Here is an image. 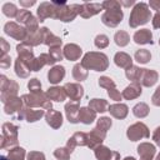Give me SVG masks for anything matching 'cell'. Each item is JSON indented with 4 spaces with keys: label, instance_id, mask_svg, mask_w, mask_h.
I'll return each mask as SVG.
<instances>
[{
    "label": "cell",
    "instance_id": "cell-25",
    "mask_svg": "<svg viewBox=\"0 0 160 160\" xmlns=\"http://www.w3.org/2000/svg\"><path fill=\"white\" fill-rule=\"evenodd\" d=\"M108 111L110 112L111 116H114L115 119H119V120H122L128 116L129 114V108L126 104H122V102H116V104H111L109 105V109Z\"/></svg>",
    "mask_w": 160,
    "mask_h": 160
},
{
    "label": "cell",
    "instance_id": "cell-52",
    "mask_svg": "<svg viewBox=\"0 0 160 160\" xmlns=\"http://www.w3.org/2000/svg\"><path fill=\"white\" fill-rule=\"evenodd\" d=\"M0 50H1V55H6L8 51L10 50V45L6 42L4 38H0Z\"/></svg>",
    "mask_w": 160,
    "mask_h": 160
},
{
    "label": "cell",
    "instance_id": "cell-10",
    "mask_svg": "<svg viewBox=\"0 0 160 160\" xmlns=\"http://www.w3.org/2000/svg\"><path fill=\"white\" fill-rule=\"evenodd\" d=\"M99 86L100 88H104L108 90V95L110 96L111 100H115V101H120L121 100V92L116 89V85L114 82V80L110 78V76H100L99 78Z\"/></svg>",
    "mask_w": 160,
    "mask_h": 160
},
{
    "label": "cell",
    "instance_id": "cell-34",
    "mask_svg": "<svg viewBox=\"0 0 160 160\" xmlns=\"http://www.w3.org/2000/svg\"><path fill=\"white\" fill-rule=\"evenodd\" d=\"M89 108H91L96 112H105L109 109V102L105 99H91L89 100Z\"/></svg>",
    "mask_w": 160,
    "mask_h": 160
},
{
    "label": "cell",
    "instance_id": "cell-7",
    "mask_svg": "<svg viewBox=\"0 0 160 160\" xmlns=\"http://www.w3.org/2000/svg\"><path fill=\"white\" fill-rule=\"evenodd\" d=\"M0 100L4 104L9 98L11 96H18L19 92V84L15 80L8 79L5 75L0 76Z\"/></svg>",
    "mask_w": 160,
    "mask_h": 160
},
{
    "label": "cell",
    "instance_id": "cell-4",
    "mask_svg": "<svg viewBox=\"0 0 160 160\" xmlns=\"http://www.w3.org/2000/svg\"><path fill=\"white\" fill-rule=\"evenodd\" d=\"M56 8L55 19L62 22H70L79 15V4H68L65 0L51 1Z\"/></svg>",
    "mask_w": 160,
    "mask_h": 160
},
{
    "label": "cell",
    "instance_id": "cell-15",
    "mask_svg": "<svg viewBox=\"0 0 160 160\" xmlns=\"http://www.w3.org/2000/svg\"><path fill=\"white\" fill-rule=\"evenodd\" d=\"M78 146H88V132L76 131L74 132L66 141V148L72 152Z\"/></svg>",
    "mask_w": 160,
    "mask_h": 160
},
{
    "label": "cell",
    "instance_id": "cell-11",
    "mask_svg": "<svg viewBox=\"0 0 160 160\" xmlns=\"http://www.w3.org/2000/svg\"><path fill=\"white\" fill-rule=\"evenodd\" d=\"M55 14H56V8L52 2L49 1H44L40 2V5L38 6L36 10V15H38V20L40 22L45 21L46 19H55Z\"/></svg>",
    "mask_w": 160,
    "mask_h": 160
},
{
    "label": "cell",
    "instance_id": "cell-29",
    "mask_svg": "<svg viewBox=\"0 0 160 160\" xmlns=\"http://www.w3.org/2000/svg\"><path fill=\"white\" fill-rule=\"evenodd\" d=\"M142 92V89H141V85L139 82H131L130 85H128L122 92H121V96L125 99V100H134L136 98H139Z\"/></svg>",
    "mask_w": 160,
    "mask_h": 160
},
{
    "label": "cell",
    "instance_id": "cell-30",
    "mask_svg": "<svg viewBox=\"0 0 160 160\" xmlns=\"http://www.w3.org/2000/svg\"><path fill=\"white\" fill-rule=\"evenodd\" d=\"M46 95L50 100L52 101H56V102H62L68 95H66V91L64 89V86H51L46 90Z\"/></svg>",
    "mask_w": 160,
    "mask_h": 160
},
{
    "label": "cell",
    "instance_id": "cell-21",
    "mask_svg": "<svg viewBox=\"0 0 160 160\" xmlns=\"http://www.w3.org/2000/svg\"><path fill=\"white\" fill-rule=\"evenodd\" d=\"M138 154L140 156V160H154L156 148L151 142H140L138 145Z\"/></svg>",
    "mask_w": 160,
    "mask_h": 160
},
{
    "label": "cell",
    "instance_id": "cell-41",
    "mask_svg": "<svg viewBox=\"0 0 160 160\" xmlns=\"http://www.w3.org/2000/svg\"><path fill=\"white\" fill-rule=\"evenodd\" d=\"M25 156H26V151L24 148L20 146L11 148L8 152V158L10 160H25Z\"/></svg>",
    "mask_w": 160,
    "mask_h": 160
},
{
    "label": "cell",
    "instance_id": "cell-17",
    "mask_svg": "<svg viewBox=\"0 0 160 160\" xmlns=\"http://www.w3.org/2000/svg\"><path fill=\"white\" fill-rule=\"evenodd\" d=\"M64 89L70 101H80L84 96V88L80 85V82H66Z\"/></svg>",
    "mask_w": 160,
    "mask_h": 160
},
{
    "label": "cell",
    "instance_id": "cell-8",
    "mask_svg": "<svg viewBox=\"0 0 160 160\" xmlns=\"http://www.w3.org/2000/svg\"><path fill=\"white\" fill-rule=\"evenodd\" d=\"M126 136L131 141H138V140H141V139H148L150 136V131H149V128L144 122L138 121V122L131 124L128 128Z\"/></svg>",
    "mask_w": 160,
    "mask_h": 160
},
{
    "label": "cell",
    "instance_id": "cell-51",
    "mask_svg": "<svg viewBox=\"0 0 160 160\" xmlns=\"http://www.w3.org/2000/svg\"><path fill=\"white\" fill-rule=\"evenodd\" d=\"M151 104L154 106H160V85L156 88V90L151 96Z\"/></svg>",
    "mask_w": 160,
    "mask_h": 160
},
{
    "label": "cell",
    "instance_id": "cell-2",
    "mask_svg": "<svg viewBox=\"0 0 160 160\" xmlns=\"http://www.w3.org/2000/svg\"><path fill=\"white\" fill-rule=\"evenodd\" d=\"M80 64L86 70L105 71L109 68V58L100 51H89L82 56Z\"/></svg>",
    "mask_w": 160,
    "mask_h": 160
},
{
    "label": "cell",
    "instance_id": "cell-35",
    "mask_svg": "<svg viewBox=\"0 0 160 160\" xmlns=\"http://www.w3.org/2000/svg\"><path fill=\"white\" fill-rule=\"evenodd\" d=\"M141 74H142V69L136 66V65H132V66H130L129 69L125 70V76L131 82H139L140 78H141Z\"/></svg>",
    "mask_w": 160,
    "mask_h": 160
},
{
    "label": "cell",
    "instance_id": "cell-28",
    "mask_svg": "<svg viewBox=\"0 0 160 160\" xmlns=\"http://www.w3.org/2000/svg\"><path fill=\"white\" fill-rule=\"evenodd\" d=\"M132 40L136 44H139V45H146V44L152 45L154 44V41H152V32L149 29H140V30L135 31V34L132 36Z\"/></svg>",
    "mask_w": 160,
    "mask_h": 160
},
{
    "label": "cell",
    "instance_id": "cell-46",
    "mask_svg": "<svg viewBox=\"0 0 160 160\" xmlns=\"http://www.w3.org/2000/svg\"><path fill=\"white\" fill-rule=\"evenodd\" d=\"M94 44L98 49H105L109 45V38L105 34H99V35L95 36Z\"/></svg>",
    "mask_w": 160,
    "mask_h": 160
},
{
    "label": "cell",
    "instance_id": "cell-5",
    "mask_svg": "<svg viewBox=\"0 0 160 160\" xmlns=\"http://www.w3.org/2000/svg\"><path fill=\"white\" fill-rule=\"evenodd\" d=\"M2 132H1V144H0V149L5 150V149H11L18 146V132H19V128L12 124V122H4L2 128H1Z\"/></svg>",
    "mask_w": 160,
    "mask_h": 160
},
{
    "label": "cell",
    "instance_id": "cell-50",
    "mask_svg": "<svg viewBox=\"0 0 160 160\" xmlns=\"http://www.w3.org/2000/svg\"><path fill=\"white\" fill-rule=\"evenodd\" d=\"M10 64H11V58L10 55H1L0 56V68L1 69H8L10 68Z\"/></svg>",
    "mask_w": 160,
    "mask_h": 160
},
{
    "label": "cell",
    "instance_id": "cell-54",
    "mask_svg": "<svg viewBox=\"0 0 160 160\" xmlns=\"http://www.w3.org/2000/svg\"><path fill=\"white\" fill-rule=\"evenodd\" d=\"M152 28L154 29H160V11L156 12L154 16H152Z\"/></svg>",
    "mask_w": 160,
    "mask_h": 160
},
{
    "label": "cell",
    "instance_id": "cell-59",
    "mask_svg": "<svg viewBox=\"0 0 160 160\" xmlns=\"http://www.w3.org/2000/svg\"><path fill=\"white\" fill-rule=\"evenodd\" d=\"M122 160H136L135 158H132V156H126V158H124Z\"/></svg>",
    "mask_w": 160,
    "mask_h": 160
},
{
    "label": "cell",
    "instance_id": "cell-24",
    "mask_svg": "<svg viewBox=\"0 0 160 160\" xmlns=\"http://www.w3.org/2000/svg\"><path fill=\"white\" fill-rule=\"evenodd\" d=\"M45 120L46 124L52 129H60L62 125V114L58 110H48L45 112Z\"/></svg>",
    "mask_w": 160,
    "mask_h": 160
},
{
    "label": "cell",
    "instance_id": "cell-19",
    "mask_svg": "<svg viewBox=\"0 0 160 160\" xmlns=\"http://www.w3.org/2000/svg\"><path fill=\"white\" fill-rule=\"evenodd\" d=\"M24 101L19 96H11L4 102V111L8 115H12L15 112H19L24 108Z\"/></svg>",
    "mask_w": 160,
    "mask_h": 160
},
{
    "label": "cell",
    "instance_id": "cell-58",
    "mask_svg": "<svg viewBox=\"0 0 160 160\" xmlns=\"http://www.w3.org/2000/svg\"><path fill=\"white\" fill-rule=\"evenodd\" d=\"M110 160H120V154L118 151H112V156Z\"/></svg>",
    "mask_w": 160,
    "mask_h": 160
},
{
    "label": "cell",
    "instance_id": "cell-26",
    "mask_svg": "<svg viewBox=\"0 0 160 160\" xmlns=\"http://www.w3.org/2000/svg\"><path fill=\"white\" fill-rule=\"evenodd\" d=\"M42 31V44H45L49 48H54V46H61L62 45V40L56 36L55 34H52L48 28H41Z\"/></svg>",
    "mask_w": 160,
    "mask_h": 160
},
{
    "label": "cell",
    "instance_id": "cell-36",
    "mask_svg": "<svg viewBox=\"0 0 160 160\" xmlns=\"http://www.w3.org/2000/svg\"><path fill=\"white\" fill-rule=\"evenodd\" d=\"M94 154H95V158L98 160H110L111 156H112V151L105 145L96 146L94 149Z\"/></svg>",
    "mask_w": 160,
    "mask_h": 160
},
{
    "label": "cell",
    "instance_id": "cell-33",
    "mask_svg": "<svg viewBox=\"0 0 160 160\" xmlns=\"http://www.w3.org/2000/svg\"><path fill=\"white\" fill-rule=\"evenodd\" d=\"M14 66H15V74H16L20 79H26V78H29L31 70H30L29 66H28L24 61H21L19 58H16Z\"/></svg>",
    "mask_w": 160,
    "mask_h": 160
},
{
    "label": "cell",
    "instance_id": "cell-13",
    "mask_svg": "<svg viewBox=\"0 0 160 160\" xmlns=\"http://www.w3.org/2000/svg\"><path fill=\"white\" fill-rule=\"evenodd\" d=\"M42 116H45V111L44 110H34L32 108L24 106L19 111L16 119L18 120H26L28 122H35V121L40 120Z\"/></svg>",
    "mask_w": 160,
    "mask_h": 160
},
{
    "label": "cell",
    "instance_id": "cell-27",
    "mask_svg": "<svg viewBox=\"0 0 160 160\" xmlns=\"http://www.w3.org/2000/svg\"><path fill=\"white\" fill-rule=\"evenodd\" d=\"M65 78V68L62 65H54L48 71V80L50 84H59Z\"/></svg>",
    "mask_w": 160,
    "mask_h": 160
},
{
    "label": "cell",
    "instance_id": "cell-61",
    "mask_svg": "<svg viewBox=\"0 0 160 160\" xmlns=\"http://www.w3.org/2000/svg\"><path fill=\"white\" fill-rule=\"evenodd\" d=\"M155 160H160V152L158 154V156H156V159H155Z\"/></svg>",
    "mask_w": 160,
    "mask_h": 160
},
{
    "label": "cell",
    "instance_id": "cell-39",
    "mask_svg": "<svg viewBox=\"0 0 160 160\" xmlns=\"http://www.w3.org/2000/svg\"><path fill=\"white\" fill-rule=\"evenodd\" d=\"M149 111H150L149 105L145 104V102H138V104L132 108V114H134V116H136V118H139V119L146 118V116L149 115Z\"/></svg>",
    "mask_w": 160,
    "mask_h": 160
},
{
    "label": "cell",
    "instance_id": "cell-48",
    "mask_svg": "<svg viewBox=\"0 0 160 160\" xmlns=\"http://www.w3.org/2000/svg\"><path fill=\"white\" fill-rule=\"evenodd\" d=\"M49 54H50L56 61H60V60H62V58H64V52H62V50H61V46L49 48Z\"/></svg>",
    "mask_w": 160,
    "mask_h": 160
},
{
    "label": "cell",
    "instance_id": "cell-18",
    "mask_svg": "<svg viewBox=\"0 0 160 160\" xmlns=\"http://www.w3.org/2000/svg\"><path fill=\"white\" fill-rule=\"evenodd\" d=\"M55 62H56V60H55L49 52H42V54H40L39 56H36L35 60L31 62L30 70H31V71H39V70H41L45 65H52V66H54Z\"/></svg>",
    "mask_w": 160,
    "mask_h": 160
},
{
    "label": "cell",
    "instance_id": "cell-45",
    "mask_svg": "<svg viewBox=\"0 0 160 160\" xmlns=\"http://www.w3.org/2000/svg\"><path fill=\"white\" fill-rule=\"evenodd\" d=\"M111 125H112V120H111L110 118H108V116H101V118L96 121V128H99L100 130H104V131H106V132H108V130L111 128Z\"/></svg>",
    "mask_w": 160,
    "mask_h": 160
},
{
    "label": "cell",
    "instance_id": "cell-55",
    "mask_svg": "<svg viewBox=\"0 0 160 160\" xmlns=\"http://www.w3.org/2000/svg\"><path fill=\"white\" fill-rule=\"evenodd\" d=\"M149 6H150L152 10H156V11L159 12V10H160V0H150Z\"/></svg>",
    "mask_w": 160,
    "mask_h": 160
},
{
    "label": "cell",
    "instance_id": "cell-57",
    "mask_svg": "<svg viewBox=\"0 0 160 160\" xmlns=\"http://www.w3.org/2000/svg\"><path fill=\"white\" fill-rule=\"evenodd\" d=\"M121 5L124 6H131V5H135V1L134 0H130V1H120Z\"/></svg>",
    "mask_w": 160,
    "mask_h": 160
},
{
    "label": "cell",
    "instance_id": "cell-44",
    "mask_svg": "<svg viewBox=\"0 0 160 160\" xmlns=\"http://www.w3.org/2000/svg\"><path fill=\"white\" fill-rule=\"evenodd\" d=\"M70 150L65 146V148H58L56 150H54V156L58 160H70Z\"/></svg>",
    "mask_w": 160,
    "mask_h": 160
},
{
    "label": "cell",
    "instance_id": "cell-12",
    "mask_svg": "<svg viewBox=\"0 0 160 160\" xmlns=\"http://www.w3.org/2000/svg\"><path fill=\"white\" fill-rule=\"evenodd\" d=\"M16 52H18V58L24 61L29 69H30V65L31 62L35 60V56H34V50H32V46H30L29 44L26 42H20L16 45Z\"/></svg>",
    "mask_w": 160,
    "mask_h": 160
},
{
    "label": "cell",
    "instance_id": "cell-43",
    "mask_svg": "<svg viewBox=\"0 0 160 160\" xmlns=\"http://www.w3.org/2000/svg\"><path fill=\"white\" fill-rule=\"evenodd\" d=\"M1 10H2V14L5 16H8V18H15L16 19V16L19 14V10H18L16 5L12 4V2H5L2 5Z\"/></svg>",
    "mask_w": 160,
    "mask_h": 160
},
{
    "label": "cell",
    "instance_id": "cell-16",
    "mask_svg": "<svg viewBox=\"0 0 160 160\" xmlns=\"http://www.w3.org/2000/svg\"><path fill=\"white\" fill-rule=\"evenodd\" d=\"M106 131L100 130L99 128H94L92 130H90V132H88V148L90 149H95L99 145H102V141L106 138Z\"/></svg>",
    "mask_w": 160,
    "mask_h": 160
},
{
    "label": "cell",
    "instance_id": "cell-42",
    "mask_svg": "<svg viewBox=\"0 0 160 160\" xmlns=\"http://www.w3.org/2000/svg\"><path fill=\"white\" fill-rule=\"evenodd\" d=\"M135 60L140 64H148L151 59V54L148 49H139L135 51V55H134Z\"/></svg>",
    "mask_w": 160,
    "mask_h": 160
},
{
    "label": "cell",
    "instance_id": "cell-40",
    "mask_svg": "<svg viewBox=\"0 0 160 160\" xmlns=\"http://www.w3.org/2000/svg\"><path fill=\"white\" fill-rule=\"evenodd\" d=\"M114 41H115V44H116L118 46L124 48V46H126V45L130 42V36H129V34H128L126 31L119 30V31H116L115 35H114Z\"/></svg>",
    "mask_w": 160,
    "mask_h": 160
},
{
    "label": "cell",
    "instance_id": "cell-47",
    "mask_svg": "<svg viewBox=\"0 0 160 160\" xmlns=\"http://www.w3.org/2000/svg\"><path fill=\"white\" fill-rule=\"evenodd\" d=\"M28 89L30 90V92H40L41 91V82L39 79L32 78L29 80L28 82Z\"/></svg>",
    "mask_w": 160,
    "mask_h": 160
},
{
    "label": "cell",
    "instance_id": "cell-6",
    "mask_svg": "<svg viewBox=\"0 0 160 160\" xmlns=\"http://www.w3.org/2000/svg\"><path fill=\"white\" fill-rule=\"evenodd\" d=\"M24 105L28 108H41L45 110L52 109V102L48 98L46 92H30V94H24L21 96Z\"/></svg>",
    "mask_w": 160,
    "mask_h": 160
},
{
    "label": "cell",
    "instance_id": "cell-38",
    "mask_svg": "<svg viewBox=\"0 0 160 160\" xmlns=\"http://www.w3.org/2000/svg\"><path fill=\"white\" fill-rule=\"evenodd\" d=\"M88 75H89L88 70H86L80 62L74 65V68H72V78H74L78 82L86 80V79H88Z\"/></svg>",
    "mask_w": 160,
    "mask_h": 160
},
{
    "label": "cell",
    "instance_id": "cell-62",
    "mask_svg": "<svg viewBox=\"0 0 160 160\" xmlns=\"http://www.w3.org/2000/svg\"><path fill=\"white\" fill-rule=\"evenodd\" d=\"M159 45H160V39H159Z\"/></svg>",
    "mask_w": 160,
    "mask_h": 160
},
{
    "label": "cell",
    "instance_id": "cell-1",
    "mask_svg": "<svg viewBox=\"0 0 160 160\" xmlns=\"http://www.w3.org/2000/svg\"><path fill=\"white\" fill-rule=\"evenodd\" d=\"M101 5H102V9L105 10V12L101 15V22L108 28H116L124 18L120 1L106 0V1H102Z\"/></svg>",
    "mask_w": 160,
    "mask_h": 160
},
{
    "label": "cell",
    "instance_id": "cell-56",
    "mask_svg": "<svg viewBox=\"0 0 160 160\" xmlns=\"http://www.w3.org/2000/svg\"><path fill=\"white\" fill-rule=\"evenodd\" d=\"M36 1L35 0H31V1H25V0H20V5L24 6V8H30L32 5H35Z\"/></svg>",
    "mask_w": 160,
    "mask_h": 160
},
{
    "label": "cell",
    "instance_id": "cell-23",
    "mask_svg": "<svg viewBox=\"0 0 160 160\" xmlns=\"http://www.w3.org/2000/svg\"><path fill=\"white\" fill-rule=\"evenodd\" d=\"M159 79V74L156 70H151V69H142V74L140 78L139 84L141 86H146V88H151L152 85H155L158 82Z\"/></svg>",
    "mask_w": 160,
    "mask_h": 160
},
{
    "label": "cell",
    "instance_id": "cell-14",
    "mask_svg": "<svg viewBox=\"0 0 160 160\" xmlns=\"http://www.w3.org/2000/svg\"><path fill=\"white\" fill-rule=\"evenodd\" d=\"M102 10L101 2H82L79 4V15L84 19H90L91 16L99 14Z\"/></svg>",
    "mask_w": 160,
    "mask_h": 160
},
{
    "label": "cell",
    "instance_id": "cell-3",
    "mask_svg": "<svg viewBox=\"0 0 160 160\" xmlns=\"http://www.w3.org/2000/svg\"><path fill=\"white\" fill-rule=\"evenodd\" d=\"M151 19V10L146 2H136L130 12L129 26L135 29L140 25H145Z\"/></svg>",
    "mask_w": 160,
    "mask_h": 160
},
{
    "label": "cell",
    "instance_id": "cell-22",
    "mask_svg": "<svg viewBox=\"0 0 160 160\" xmlns=\"http://www.w3.org/2000/svg\"><path fill=\"white\" fill-rule=\"evenodd\" d=\"M62 52H64V58L69 61H76L80 59V56L82 55V49L76 45V44H66L62 49Z\"/></svg>",
    "mask_w": 160,
    "mask_h": 160
},
{
    "label": "cell",
    "instance_id": "cell-31",
    "mask_svg": "<svg viewBox=\"0 0 160 160\" xmlns=\"http://www.w3.org/2000/svg\"><path fill=\"white\" fill-rule=\"evenodd\" d=\"M96 111L92 110L89 106H82L80 108V112H79V120L80 122L85 124V125H90L94 122V120H96Z\"/></svg>",
    "mask_w": 160,
    "mask_h": 160
},
{
    "label": "cell",
    "instance_id": "cell-60",
    "mask_svg": "<svg viewBox=\"0 0 160 160\" xmlns=\"http://www.w3.org/2000/svg\"><path fill=\"white\" fill-rule=\"evenodd\" d=\"M0 160H10L8 156H0Z\"/></svg>",
    "mask_w": 160,
    "mask_h": 160
},
{
    "label": "cell",
    "instance_id": "cell-49",
    "mask_svg": "<svg viewBox=\"0 0 160 160\" xmlns=\"http://www.w3.org/2000/svg\"><path fill=\"white\" fill-rule=\"evenodd\" d=\"M26 160H46L44 152L41 151H30L26 155Z\"/></svg>",
    "mask_w": 160,
    "mask_h": 160
},
{
    "label": "cell",
    "instance_id": "cell-32",
    "mask_svg": "<svg viewBox=\"0 0 160 160\" xmlns=\"http://www.w3.org/2000/svg\"><path fill=\"white\" fill-rule=\"evenodd\" d=\"M114 62L116 66L121 68V69H129L130 66H132V59L129 54L124 52V51H119L115 54L114 56Z\"/></svg>",
    "mask_w": 160,
    "mask_h": 160
},
{
    "label": "cell",
    "instance_id": "cell-37",
    "mask_svg": "<svg viewBox=\"0 0 160 160\" xmlns=\"http://www.w3.org/2000/svg\"><path fill=\"white\" fill-rule=\"evenodd\" d=\"M24 42L29 44V45L32 46V48H34V46H38V45H40V44H42V31H41V28H40L36 32H29Z\"/></svg>",
    "mask_w": 160,
    "mask_h": 160
},
{
    "label": "cell",
    "instance_id": "cell-20",
    "mask_svg": "<svg viewBox=\"0 0 160 160\" xmlns=\"http://www.w3.org/2000/svg\"><path fill=\"white\" fill-rule=\"evenodd\" d=\"M79 112H80L79 101H69L68 104H65V115H66V119L69 122H71V124L80 122Z\"/></svg>",
    "mask_w": 160,
    "mask_h": 160
},
{
    "label": "cell",
    "instance_id": "cell-9",
    "mask_svg": "<svg viewBox=\"0 0 160 160\" xmlns=\"http://www.w3.org/2000/svg\"><path fill=\"white\" fill-rule=\"evenodd\" d=\"M4 32L11 38H14L15 40H20L21 42L25 41L26 36H28V30L25 26L15 22V21H9L4 25Z\"/></svg>",
    "mask_w": 160,
    "mask_h": 160
},
{
    "label": "cell",
    "instance_id": "cell-53",
    "mask_svg": "<svg viewBox=\"0 0 160 160\" xmlns=\"http://www.w3.org/2000/svg\"><path fill=\"white\" fill-rule=\"evenodd\" d=\"M152 140L160 148V126H158L152 132Z\"/></svg>",
    "mask_w": 160,
    "mask_h": 160
}]
</instances>
